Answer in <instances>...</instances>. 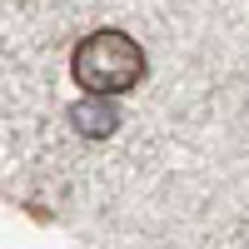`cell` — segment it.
<instances>
[{
    "label": "cell",
    "mask_w": 249,
    "mask_h": 249,
    "mask_svg": "<svg viewBox=\"0 0 249 249\" xmlns=\"http://www.w3.org/2000/svg\"><path fill=\"white\" fill-rule=\"evenodd\" d=\"M144 70H150V60H144L140 40H130L124 30H95L70 55V75L85 95H110L115 100L124 90H135L144 80Z\"/></svg>",
    "instance_id": "cell-1"
},
{
    "label": "cell",
    "mask_w": 249,
    "mask_h": 249,
    "mask_svg": "<svg viewBox=\"0 0 249 249\" xmlns=\"http://www.w3.org/2000/svg\"><path fill=\"white\" fill-rule=\"evenodd\" d=\"M70 120H75V130L90 135V140H110V135L120 130V110H115L110 95H85V100H75V105H70Z\"/></svg>",
    "instance_id": "cell-2"
}]
</instances>
